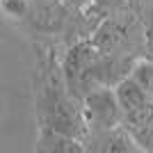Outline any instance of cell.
<instances>
[{"label":"cell","instance_id":"obj_3","mask_svg":"<svg viewBox=\"0 0 153 153\" xmlns=\"http://www.w3.org/2000/svg\"><path fill=\"white\" fill-rule=\"evenodd\" d=\"M144 37H146V34H142L135 23L110 19L96 30L91 41H94L103 53H110V55H128V51H133L137 46H144V48H146V41H142Z\"/></svg>","mask_w":153,"mask_h":153},{"label":"cell","instance_id":"obj_4","mask_svg":"<svg viewBox=\"0 0 153 153\" xmlns=\"http://www.w3.org/2000/svg\"><path fill=\"white\" fill-rule=\"evenodd\" d=\"M130 76H133L137 82L144 85L146 91L151 94V98H153V59H149V62H146V59H144V62H137Z\"/></svg>","mask_w":153,"mask_h":153},{"label":"cell","instance_id":"obj_1","mask_svg":"<svg viewBox=\"0 0 153 153\" xmlns=\"http://www.w3.org/2000/svg\"><path fill=\"white\" fill-rule=\"evenodd\" d=\"M135 69L130 55L103 53L94 41H80L64 59V82L76 98H85L94 89L117 87Z\"/></svg>","mask_w":153,"mask_h":153},{"label":"cell","instance_id":"obj_5","mask_svg":"<svg viewBox=\"0 0 153 153\" xmlns=\"http://www.w3.org/2000/svg\"><path fill=\"white\" fill-rule=\"evenodd\" d=\"M144 41H146V53L151 55V59H153V16H151V21L146 23V30H144Z\"/></svg>","mask_w":153,"mask_h":153},{"label":"cell","instance_id":"obj_2","mask_svg":"<svg viewBox=\"0 0 153 153\" xmlns=\"http://www.w3.org/2000/svg\"><path fill=\"white\" fill-rule=\"evenodd\" d=\"M82 112L89 133L110 130L123 123V108L119 103L114 87H101V89L89 91L82 98Z\"/></svg>","mask_w":153,"mask_h":153}]
</instances>
